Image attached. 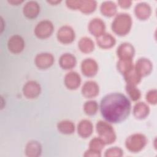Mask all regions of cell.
<instances>
[{"label":"cell","mask_w":157,"mask_h":157,"mask_svg":"<svg viewBox=\"0 0 157 157\" xmlns=\"http://www.w3.org/2000/svg\"><path fill=\"white\" fill-rule=\"evenodd\" d=\"M105 26L104 22L100 18H94L90 21L88 25L90 32L96 37L104 33Z\"/></svg>","instance_id":"4fadbf2b"},{"label":"cell","mask_w":157,"mask_h":157,"mask_svg":"<svg viewBox=\"0 0 157 157\" xmlns=\"http://www.w3.org/2000/svg\"><path fill=\"white\" fill-rule=\"evenodd\" d=\"M132 26L131 17L126 13L118 14L112 24V29L115 33L119 36L127 34Z\"/></svg>","instance_id":"7a4b0ae2"},{"label":"cell","mask_w":157,"mask_h":157,"mask_svg":"<svg viewBox=\"0 0 157 157\" xmlns=\"http://www.w3.org/2000/svg\"><path fill=\"white\" fill-rule=\"evenodd\" d=\"M81 69L85 76L93 77L97 73L98 66L96 61L91 58H87L82 61Z\"/></svg>","instance_id":"30bf717a"},{"label":"cell","mask_w":157,"mask_h":157,"mask_svg":"<svg viewBox=\"0 0 157 157\" xmlns=\"http://www.w3.org/2000/svg\"><path fill=\"white\" fill-rule=\"evenodd\" d=\"M117 55L120 59H132L134 55V47L129 43H123L117 48Z\"/></svg>","instance_id":"7c38bea8"},{"label":"cell","mask_w":157,"mask_h":157,"mask_svg":"<svg viewBox=\"0 0 157 157\" xmlns=\"http://www.w3.org/2000/svg\"><path fill=\"white\" fill-rule=\"evenodd\" d=\"M123 75L126 82H127V84L136 85L140 82L141 80V77L137 72L134 66H133L131 69L126 71L123 74Z\"/></svg>","instance_id":"603a6c76"},{"label":"cell","mask_w":157,"mask_h":157,"mask_svg":"<svg viewBox=\"0 0 157 157\" xmlns=\"http://www.w3.org/2000/svg\"><path fill=\"white\" fill-rule=\"evenodd\" d=\"M150 109L148 106L144 102H138L135 104L133 109V113L138 119L145 118L148 115Z\"/></svg>","instance_id":"7402d4cb"},{"label":"cell","mask_w":157,"mask_h":157,"mask_svg":"<svg viewBox=\"0 0 157 157\" xmlns=\"http://www.w3.org/2000/svg\"><path fill=\"white\" fill-rule=\"evenodd\" d=\"M53 25L48 20H42L36 25L34 33L36 36L40 39H45L51 36L53 31Z\"/></svg>","instance_id":"5b68a950"},{"label":"cell","mask_w":157,"mask_h":157,"mask_svg":"<svg viewBox=\"0 0 157 157\" xmlns=\"http://www.w3.org/2000/svg\"><path fill=\"white\" fill-rule=\"evenodd\" d=\"M98 45L102 48H109L115 44V39L110 34L104 33L97 37Z\"/></svg>","instance_id":"d6986e66"},{"label":"cell","mask_w":157,"mask_h":157,"mask_svg":"<svg viewBox=\"0 0 157 157\" xmlns=\"http://www.w3.org/2000/svg\"><path fill=\"white\" fill-rule=\"evenodd\" d=\"M78 134L83 138L90 136L93 131V126L92 123L88 120H82L77 127Z\"/></svg>","instance_id":"e0dca14e"},{"label":"cell","mask_w":157,"mask_h":157,"mask_svg":"<svg viewBox=\"0 0 157 157\" xmlns=\"http://www.w3.org/2000/svg\"><path fill=\"white\" fill-rule=\"evenodd\" d=\"M57 38L58 40L63 44H70L75 39L74 31L69 26H62L57 33Z\"/></svg>","instance_id":"8992f818"},{"label":"cell","mask_w":157,"mask_h":157,"mask_svg":"<svg viewBox=\"0 0 157 157\" xmlns=\"http://www.w3.org/2000/svg\"><path fill=\"white\" fill-rule=\"evenodd\" d=\"M137 72L142 77L148 75L152 71L153 65L151 62L147 58L139 59L134 66Z\"/></svg>","instance_id":"9c48e42d"},{"label":"cell","mask_w":157,"mask_h":157,"mask_svg":"<svg viewBox=\"0 0 157 157\" xmlns=\"http://www.w3.org/2000/svg\"><path fill=\"white\" fill-rule=\"evenodd\" d=\"M98 109V105L95 101H86L84 105L83 109L86 114L88 115H94Z\"/></svg>","instance_id":"83f0119b"},{"label":"cell","mask_w":157,"mask_h":157,"mask_svg":"<svg viewBox=\"0 0 157 157\" xmlns=\"http://www.w3.org/2000/svg\"><path fill=\"white\" fill-rule=\"evenodd\" d=\"M147 101L152 104H156L157 101L156 98V90H153L148 91L146 95Z\"/></svg>","instance_id":"d6a6232c"},{"label":"cell","mask_w":157,"mask_h":157,"mask_svg":"<svg viewBox=\"0 0 157 157\" xmlns=\"http://www.w3.org/2000/svg\"><path fill=\"white\" fill-rule=\"evenodd\" d=\"M100 109L102 117L107 121L114 123H120L129 115L131 103L124 94L114 93L102 98Z\"/></svg>","instance_id":"6da1fadb"},{"label":"cell","mask_w":157,"mask_h":157,"mask_svg":"<svg viewBox=\"0 0 157 157\" xmlns=\"http://www.w3.org/2000/svg\"><path fill=\"white\" fill-rule=\"evenodd\" d=\"M147 142V138L144 135L136 133L131 135L126 139L125 145L129 151L136 153L140 151L144 148Z\"/></svg>","instance_id":"277c9868"},{"label":"cell","mask_w":157,"mask_h":157,"mask_svg":"<svg viewBox=\"0 0 157 157\" xmlns=\"http://www.w3.org/2000/svg\"><path fill=\"white\" fill-rule=\"evenodd\" d=\"M79 0H68L66 1V5L68 7L72 9H78Z\"/></svg>","instance_id":"836d02e7"},{"label":"cell","mask_w":157,"mask_h":157,"mask_svg":"<svg viewBox=\"0 0 157 157\" xmlns=\"http://www.w3.org/2000/svg\"><path fill=\"white\" fill-rule=\"evenodd\" d=\"M119 5L123 8H128L131 4V1H118Z\"/></svg>","instance_id":"d590c367"},{"label":"cell","mask_w":157,"mask_h":157,"mask_svg":"<svg viewBox=\"0 0 157 157\" xmlns=\"http://www.w3.org/2000/svg\"><path fill=\"white\" fill-rule=\"evenodd\" d=\"M42 147L37 141H30L28 143L25 149L26 155L29 157H37L40 155Z\"/></svg>","instance_id":"44dd1931"},{"label":"cell","mask_w":157,"mask_h":157,"mask_svg":"<svg viewBox=\"0 0 157 157\" xmlns=\"http://www.w3.org/2000/svg\"><path fill=\"white\" fill-rule=\"evenodd\" d=\"M9 50L13 53H19L23 51L25 47L23 39L19 35L12 36L7 43Z\"/></svg>","instance_id":"8fae6325"},{"label":"cell","mask_w":157,"mask_h":157,"mask_svg":"<svg viewBox=\"0 0 157 157\" xmlns=\"http://www.w3.org/2000/svg\"><path fill=\"white\" fill-rule=\"evenodd\" d=\"M40 11V7L36 1L28 2L23 7V13L28 18L33 19L36 18Z\"/></svg>","instance_id":"2e32d148"},{"label":"cell","mask_w":157,"mask_h":157,"mask_svg":"<svg viewBox=\"0 0 157 157\" xmlns=\"http://www.w3.org/2000/svg\"><path fill=\"white\" fill-rule=\"evenodd\" d=\"M81 78L75 72H68L64 77V83L66 87L70 90H75L80 85Z\"/></svg>","instance_id":"5bb4252c"},{"label":"cell","mask_w":157,"mask_h":157,"mask_svg":"<svg viewBox=\"0 0 157 157\" xmlns=\"http://www.w3.org/2000/svg\"><path fill=\"white\" fill-rule=\"evenodd\" d=\"M78 48L82 52L88 53L94 50V44L93 41L90 38L85 37L81 38L79 40Z\"/></svg>","instance_id":"d4e9b609"},{"label":"cell","mask_w":157,"mask_h":157,"mask_svg":"<svg viewBox=\"0 0 157 157\" xmlns=\"http://www.w3.org/2000/svg\"><path fill=\"white\" fill-rule=\"evenodd\" d=\"M101 12L105 16L112 17L117 12V6L112 1L104 2L101 6Z\"/></svg>","instance_id":"cb8c5ba5"},{"label":"cell","mask_w":157,"mask_h":157,"mask_svg":"<svg viewBox=\"0 0 157 157\" xmlns=\"http://www.w3.org/2000/svg\"><path fill=\"white\" fill-rule=\"evenodd\" d=\"M96 131L99 137L105 144H111L116 139V134L113 127L105 121H99L97 123Z\"/></svg>","instance_id":"3957f363"},{"label":"cell","mask_w":157,"mask_h":157,"mask_svg":"<svg viewBox=\"0 0 157 157\" xmlns=\"http://www.w3.org/2000/svg\"><path fill=\"white\" fill-rule=\"evenodd\" d=\"M126 90L129 97L132 101H137L140 98V91L137 89L136 85L127 84L126 86Z\"/></svg>","instance_id":"f1b7e54d"},{"label":"cell","mask_w":157,"mask_h":157,"mask_svg":"<svg viewBox=\"0 0 157 157\" xmlns=\"http://www.w3.org/2000/svg\"><path fill=\"white\" fill-rule=\"evenodd\" d=\"M85 156H101V152H98L96 151H94L91 149H90L85 151L84 154Z\"/></svg>","instance_id":"e575fe53"},{"label":"cell","mask_w":157,"mask_h":157,"mask_svg":"<svg viewBox=\"0 0 157 157\" xmlns=\"http://www.w3.org/2000/svg\"><path fill=\"white\" fill-rule=\"evenodd\" d=\"M96 2L94 1H80L79 0L78 9L83 13H90L94 11L96 8Z\"/></svg>","instance_id":"4316f807"},{"label":"cell","mask_w":157,"mask_h":157,"mask_svg":"<svg viewBox=\"0 0 157 157\" xmlns=\"http://www.w3.org/2000/svg\"><path fill=\"white\" fill-rule=\"evenodd\" d=\"M58 129L59 131L64 134H70L74 132L75 125L69 120H63L60 121L58 125Z\"/></svg>","instance_id":"484cf974"},{"label":"cell","mask_w":157,"mask_h":157,"mask_svg":"<svg viewBox=\"0 0 157 157\" xmlns=\"http://www.w3.org/2000/svg\"><path fill=\"white\" fill-rule=\"evenodd\" d=\"M41 88L40 85L35 81H29L23 86V92L24 95L29 98H37L40 93Z\"/></svg>","instance_id":"52a82bcc"},{"label":"cell","mask_w":157,"mask_h":157,"mask_svg":"<svg viewBox=\"0 0 157 157\" xmlns=\"http://www.w3.org/2000/svg\"><path fill=\"white\" fill-rule=\"evenodd\" d=\"M60 1H48V2L49 3H52V4H56V3H58V2H59Z\"/></svg>","instance_id":"74e56055"},{"label":"cell","mask_w":157,"mask_h":157,"mask_svg":"<svg viewBox=\"0 0 157 157\" xmlns=\"http://www.w3.org/2000/svg\"><path fill=\"white\" fill-rule=\"evenodd\" d=\"M82 93L88 98L95 97L99 94V86L94 81H88L82 86Z\"/></svg>","instance_id":"9a60e30c"},{"label":"cell","mask_w":157,"mask_h":157,"mask_svg":"<svg viewBox=\"0 0 157 157\" xmlns=\"http://www.w3.org/2000/svg\"><path fill=\"white\" fill-rule=\"evenodd\" d=\"M23 1H9V2H10V3H11V4H20V3H21Z\"/></svg>","instance_id":"8d00e7d4"},{"label":"cell","mask_w":157,"mask_h":157,"mask_svg":"<svg viewBox=\"0 0 157 157\" xmlns=\"http://www.w3.org/2000/svg\"><path fill=\"white\" fill-rule=\"evenodd\" d=\"M134 11L136 16L139 19L142 20L148 18L151 13V7L148 4L144 2L137 4Z\"/></svg>","instance_id":"ac0fdd59"},{"label":"cell","mask_w":157,"mask_h":157,"mask_svg":"<svg viewBox=\"0 0 157 157\" xmlns=\"http://www.w3.org/2000/svg\"><path fill=\"white\" fill-rule=\"evenodd\" d=\"M123 150L117 147H112L107 149L105 153V156L107 157H120L123 156Z\"/></svg>","instance_id":"1f68e13d"},{"label":"cell","mask_w":157,"mask_h":157,"mask_svg":"<svg viewBox=\"0 0 157 157\" xmlns=\"http://www.w3.org/2000/svg\"><path fill=\"white\" fill-rule=\"evenodd\" d=\"M54 63L53 56L48 53H42L38 54L35 58L36 65L42 69L50 67Z\"/></svg>","instance_id":"ba28073f"},{"label":"cell","mask_w":157,"mask_h":157,"mask_svg":"<svg viewBox=\"0 0 157 157\" xmlns=\"http://www.w3.org/2000/svg\"><path fill=\"white\" fill-rule=\"evenodd\" d=\"M133 66L132 59H120L117 63V68L123 74L131 69Z\"/></svg>","instance_id":"f546056e"},{"label":"cell","mask_w":157,"mask_h":157,"mask_svg":"<svg viewBox=\"0 0 157 157\" xmlns=\"http://www.w3.org/2000/svg\"><path fill=\"white\" fill-rule=\"evenodd\" d=\"M59 63L64 69H71L76 64L75 57L71 53H64L61 56Z\"/></svg>","instance_id":"ffe728a7"},{"label":"cell","mask_w":157,"mask_h":157,"mask_svg":"<svg viewBox=\"0 0 157 157\" xmlns=\"http://www.w3.org/2000/svg\"><path fill=\"white\" fill-rule=\"evenodd\" d=\"M104 145L105 144L99 137H95L90 141L89 146L90 149H91L98 152H101V151L103 149Z\"/></svg>","instance_id":"4dcf8cb0"}]
</instances>
